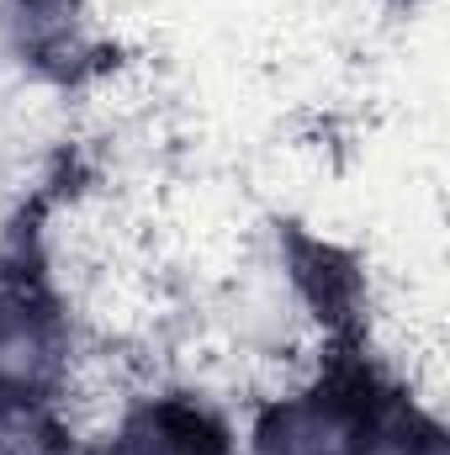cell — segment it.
I'll use <instances>...</instances> for the list:
<instances>
[{
    "instance_id": "4",
    "label": "cell",
    "mask_w": 450,
    "mask_h": 455,
    "mask_svg": "<svg viewBox=\"0 0 450 455\" xmlns=\"http://www.w3.org/2000/svg\"><path fill=\"white\" fill-rule=\"evenodd\" d=\"M0 455H85L59 408H0Z\"/></svg>"
},
{
    "instance_id": "3",
    "label": "cell",
    "mask_w": 450,
    "mask_h": 455,
    "mask_svg": "<svg viewBox=\"0 0 450 455\" xmlns=\"http://www.w3.org/2000/svg\"><path fill=\"white\" fill-rule=\"evenodd\" d=\"M85 455H238V445L213 403L191 392H159L127 403L107 440Z\"/></svg>"
},
{
    "instance_id": "1",
    "label": "cell",
    "mask_w": 450,
    "mask_h": 455,
    "mask_svg": "<svg viewBox=\"0 0 450 455\" xmlns=\"http://www.w3.org/2000/svg\"><path fill=\"white\" fill-rule=\"evenodd\" d=\"M75 381L69 302L37 259L0 265V408H59Z\"/></svg>"
},
{
    "instance_id": "2",
    "label": "cell",
    "mask_w": 450,
    "mask_h": 455,
    "mask_svg": "<svg viewBox=\"0 0 450 455\" xmlns=\"http://www.w3.org/2000/svg\"><path fill=\"white\" fill-rule=\"evenodd\" d=\"M376 376L324 371L254 413L249 455H366V424L376 403Z\"/></svg>"
}]
</instances>
